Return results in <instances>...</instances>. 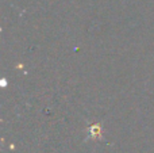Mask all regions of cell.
Here are the masks:
<instances>
[{
  "label": "cell",
  "instance_id": "cell-1",
  "mask_svg": "<svg viewBox=\"0 0 154 153\" xmlns=\"http://www.w3.org/2000/svg\"><path fill=\"white\" fill-rule=\"evenodd\" d=\"M89 136L96 140V138H101V125L100 123H95L89 127Z\"/></svg>",
  "mask_w": 154,
  "mask_h": 153
}]
</instances>
